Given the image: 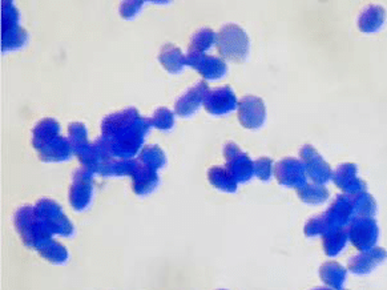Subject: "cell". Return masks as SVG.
I'll use <instances>...</instances> for the list:
<instances>
[{
	"label": "cell",
	"mask_w": 387,
	"mask_h": 290,
	"mask_svg": "<svg viewBox=\"0 0 387 290\" xmlns=\"http://www.w3.org/2000/svg\"><path fill=\"white\" fill-rule=\"evenodd\" d=\"M19 11L12 1H3L1 4V51L10 52L21 49L27 44L29 34L20 26Z\"/></svg>",
	"instance_id": "cell-5"
},
{
	"label": "cell",
	"mask_w": 387,
	"mask_h": 290,
	"mask_svg": "<svg viewBox=\"0 0 387 290\" xmlns=\"http://www.w3.org/2000/svg\"><path fill=\"white\" fill-rule=\"evenodd\" d=\"M220 290H225V289H220Z\"/></svg>",
	"instance_id": "cell-34"
},
{
	"label": "cell",
	"mask_w": 387,
	"mask_h": 290,
	"mask_svg": "<svg viewBox=\"0 0 387 290\" xmlns=\"http://www.w3.org/2000/svg\"><path fill=\"white\" fill-rule=\"evenodd\" d=\"M40 256L55 265H61L68 261V251L61 244L51 240L49 244H46L39 251Z\"/></svg>",
	"instance_id": "cell-29"
},
{
	"label": "cell",
	"mask_w": 387,
	"mask_h": 290,
	"mask_svg": "<svg viewBox=\"0 0 387 290\" xmlns=\"http://www.w3.org/2000/svg\"><path fill=\"white\" fill-rule=\"evenodd\" d=\"M15 226L26 246L39 251L46 244L52 240V234L40 221L34 206H21L15 213Z\"/></svg>",
	"instance_id": "cell-3"
},
{
	"label": "cell",
	"mask_w": 387,
	"mask_h": 290,
	"mask_svg": "<svg viewBox=\"0 0 387 290\" xmlns=\"http://www.w3.org/2000/svg\"><path fill=\"white\" fill-rule=\"evenodd\" d=\"M151 120V126L160 131H171L174 126V114L168 108H159Z\"/></svg>",
	"instance_id": "cell-30"
},
{
	"label": "cell",
	"mask_w": 387,
	"mask_h": 290,
	"mask_svg": "<svg viewBox=\"0 0 387 290\" xmlns=\"http://www.w3.org/2000/svg\"><path fill=\"white\" fill-rule=\"evenodd\" d=\"M348 229H339L323 234V251L329 257H336L348 244Z\"/></svg>",
	"instance_id": "cell-25"
},
{
	"label": "cell",
	"mask_w": 387,
	"mask_h": 290,
	"mask_svg": "<svg viewBox=\"0 0 387 290\" xmlns=\"http://www.w3.org/2000/svg\"><path fill=\"white\" fill-rule=\"evenodd\" d=\"M274 174H276L278 183L283 186H288V188L300 189L302 186L308 184L306 183L308 174H306L305 165L297 159L288 157V159L281 160L280 163H277L276 165Z\"/></svg>",
	"instance_id": "cell-13"
},
{
	"label": "cell",
	"mask_w": 387,
	"mask_h": 290,
	"mask_svg": "<svg viewBox=\"0 0 387 290\" xmlns=\"http://www.w3.org/2000/svg\"><path fill=\"white\" fill-rule=\"evenodd\" d=\"M216 44L220 55L233 63H243L249 56L251 41L246 32L237 24H225L217 34Z\"/></svg>",
	"instance_id": "cell-4"
},
{
	"label": "cell",
	"mask_w": 387,
	"mask_h": 290,
	"mask_svg": "<svg viewBox=\"0 0 387 290\" xmlns=\"http://www.w3.org/2000/svg\"><path fill=\"white\" fill-rule=\"evenodd\" d=\"M334 184L346 194L366 191V184L358 177V168L354 164H342L333 172Z\"/></svg>",
	"instance_id": "cell-17"
},
{
	"label": "cell",
	"mask_w": 387,
	"mask_h": 290,
	"mask_svg": "<svg viewBox=\"0 0 387 290\" xmlns=\"http://www.w3.org/2000/svg\"><path fill=\"white\" fill-rule=\"evenodd\" d=\"M314 290H330V289H326V288H317V289H314Z\"/></svg>",
	"instance_id": "cell-33"
},
{
	"label": "cell",
	"mask_w": 387,
	"mask_h": 290,
	"mask_svg": "<svg viewBox=\"0 0 387 290\" xmlns=\"http://www.w3.org/2000/svg\"><path fill=\"white\" fill-rule=\"evenodd\" d=\"M254 174L262 181H269L273 174V160L268 157L258 159L254 163Z\"/></svg>",
	"instance_id": "cell-31"
},
{
	"label": "cell",
	"mask_w": 387,
	"mask_h": 290,
	"mask_svg": "<svg viewBox=\"0 0 387 290\" xmlns=\"http://www.w3.org/2000/svg\"><path fill=\"white\" fill-rule=\"evenodd\" d=\"M159 60L161 66L171 74H179L186 66V56L181 52V49L174 44H165L161 47Z\"/></svg>",
	"instance_id": "cell-21"
},
{
	"label": "cell",
	"mask_w": 387,
	"mask_h": 290,
	"mask_svg": "<svg viewBox=\"0 0 387 290\" xmlns=\"http://www.w3.org/2000/svg\"><path fill=\"white\" fill-rule=\"evenodd\" d=\"M348 240L361 251L376 248L379 236L378 224L373 217H356L348 226Z\"/></svg>",
	"instance_id": "cell-7"
},
{
	"label": "cell",
	"mask_w": 387,
	"mask_h": 290,
	"mask_svg": "<svg viewBox=\"0 0 387 290\" xmlns=\"http://www.w3.org/2000/svg\"><path fill=\"white\" fill-rule=\"evenodd\" d=\"M321 217L325 226V234L333 231L345 229L348 226V224L354 220L353 205L348 194H339L329 209L323 214H321Z\"/></svg>",
	"instance_id": "cell-9"
},
{
	"label": "cell",
	"mask_w": 387,
	"mask_h": 290,
	"mask_svg": "<svg viewBox=\"0 0 387 290\" xmlns=\"http://www.w3.org/2000/svg\"><path fill=\"white\" fill-rule=\"evenodd\" d=\"M139 161L141 164L146 165L152 169H160L165 165V155L163 149L157 145H148L146 148H143V151L140 152Z\"/></svg>",
	"instance_id": "cell-28"
},
{
	"label": "cell",
	"mask_w": 387,
	"mask_h": 290,
	"mask_svg": "<svg viewBox=\"0 0 387 290\" xmlns=\"http://www.w3.org/2000/svg\"><path fill=\"white\" fill-rule=\"evenodd\" d=\"M386 259L387 251L376 246L370 251H362L358 256L351 257L348 261V269L356 274H366L374 271Z\"/></svg>",
	"instance_id": "cell-18"
},
{
	"label": "cell",
	"mask_w": 387,
	"mask_h": 290,
	"mask_svg": "<svg viewBox=\"0 0 387 290\" xmlns=\"http://www.w3.org/2000/svg\"><path fill=\"white\" fill-rule=\"evenodd\" d=\"M223 156L226 160L225 168L237 184H245L254 176V163L234 143H228L223 146Z\"/></svg>",
	"instance_id": "cell-8"
},
{
	"label": "cell",
	"mask_w": 387,
	"mask_h": 290,
	"mask_svg": "<svg viewBox=\"0 0 387 290\" xmlns=\"http://www.w3.org/2000/svg\"><path fill=\"white\" fill-rule=\"evenodd\" d=\"M132 179H134V191L137 196H148L152 194L160 183L157 171L141 164L139 160L132 174Z\"/></svg>",
	"instance_id": "cell-19"
},
{
	"label": "cell",
	"mask_w": 387,
	"mask_h": 290,
	"mask_svg": "<svg viewBox=\"0 0 387 290\" xmlns=\"http://www.w3.org/2000/svg\"><path fill=\"white\" fill-rule=\"evenodd\" d=\"M356 217H373L377 212V203L366 191L348 194Z\"/></svg>",
	"instance_id": "cell-23"
},
{
	"label": "cell",
	"mask_w": 387,
	"mask_h": 290,
	"mask_svg": "<svg viewBox=\"0 0 387 290\" xmlns=\"http://www.w3.org/2000/svg\"><path fill=\"white\" fill-rule=\"evenodd\" d=\"M297 194L301 201L309 205H320L329 199V191L323 185L314 184V183L306 184L300 189H297Z\"/></svg>",
	"instance_id": "cell-26"
},
{
	"label": "cell",
	"mask_w": 387,
	"mask_h": 290,
	"mask_svg": "<svg viewBox=\"0 0 387 290\" xmlns=\"http://www.w3.org/2000/svg\"><path fill=\"white\" fill-rule=\"evenodd\" d=\"M209 87L205 81L197 83L194 87L189 88L183 96L176 101L174 111L179 116L191 117L194 115L201 104H203V99L208 95Z\"/></svg>",
	"instance_id": "cell-16"
},
{
	"label": "cell",
	"mask_w": 387,
	"mask_h": 290,
	"mask_svg": "<svg viewBox=\"0 0 387 290\" xmlns=\"http://www.w3.org/2000/svg\"><path fill=\"white\" fill-rule=\"evenodd\" d=\"M186 66L194 68L206 80H218L226 75V63L223 59L205 54L189 52L186 55Z\"/></svg>",
	"instance_id": "cell-14"
},
{
	"label": "cell",
	"mask_w": 387,
	"mask_h": 290,
	"mask_svg": "<svg viewBox=\"0 0 387 290\" xmlns=\"http://www.w3.org/2000/svg\"><path fill=\"white\" fill-rule=\"evenodd\" d=\"M342 290H343V289H342Z\"/></svg>",
	"instance_id": "cell-35"
},
{
	"label": "cell",
	"mask_w": 387,
	"mask_h": 290,
	"mask_svg": "<svg viewBox=\"0 0 387 290\" xmlns=\"http://www.w3.org/2000/svg\"><path fill=\"white\" fill-rule=\"evenodd\" d=\"M321 280L328 284L330 288L342 290V286L346 281V269L339 265L338 262H326L321 266Z\"/></svg>",
	"instance_id": "cell-22"
},
{
	"label": "cell",
	"mask_w": 387,
	"mask_h": 290,
	"mask_svg": "<svg viewBox=\"0 0 387 290\" xmlns=\"http://www.w3.org/2000/svg\"><path fill=\"white\" fill-rule=\"evenodd\" d=\"M238 120L241 126L251 131L260 129L266 119V108L261 97H242L238 103Z\"/></svg>",
	"instance_id": "cell-12"
},
{
	"label": "cell",
	"mask_w": 387,
	"mask_h": 290,
	"mask_svg": "<svg viewBox=\"0 0 387 290\" xmlns=\"http://www.w3.org/2000/svg\"><path fill=\"white\" fill-rule=\"evenodd\" d=\"M151 126V120L140 116L136 108H126L104 117L97 143L112 159L129 160L141 149Z\"/></svg>",
	"instance_id": "cell-1"
},
{
	"label": "cell",
	"mask_w": 387,
	"mask_h": 290,
	"mask_svg": "<svg viewBox=\"0 0 387 290\" xmlns=\"http://www.w3.org/2000/svg\"><path fill=\"white\" fill-rule=\"evenodd\" d=\"M203 106L211 115L221 116L234 111L238 106V101L232 88L220 87L208 92L203 99Z\"/></svg>",
	"instance_id": "cell-15"
},
{
	"label": "cell",
	"mask_w": 387,
	"mask_h": 290,
	"mask_svg": "<svg viewBox=\"0 0 387 290\" xmlns=\"http://www.w3.org/2000/svg\"><path fill=\"white\" fill-rule=\"evenodd\" d=\"M300 155L306 174L314 184L325 185L331 180L333 171L316 148H313L311 145H305L301 148Z\"/></svg>",
	"instance_id": "cell-11"
},
{
	"label": "cell",
	"mask_w": 387,
	"mask_h": 290,
	"mask_svg": "<svg viewBox=\"0 0 387 290\" xmlns=\"http://www.w3.org/2000/svg\"><path fill=\"white\" fill-rule=\"evenodd\" d=\"M208 179H209V183L220 191L228 192V194H234L237 191V183L233 179L232 174L228 172L226 168H223V166L211 168L208 172Z\"/></svg>",
	"instance_id": "cell-24"
},
{
	"label": "cell",
	"mask_w": 387,
	"mask_h": 290,
	"mask_svg": "<svg viewBox=\"0 0 387 290\" xmlns=\"http://www.w3.org/2000/svg\"><path fill=\"white\" fill-rule=\"evenodd\" d=\"M94 174L86 168L75 172L74 181L69 189V203L78 212L87 209L94 194Z\"/></svg>",
	"instance_id": "cell-10"
},
{
	"label": "cell",
	"mask_w": 387,
	"mask_h": 290,
	"mask_svg": "<svg viewBox=\"0 0 387 290\" xmlns=\"http://www.w3.org/2000/svg\"><path fill=\"white\" fill-rule=\"evenodd\" d=\"M386 10L381 6H368L362 11L358 19V27L363 34H374L385 26Z\"/></svg>",
	"instance_id": "cell-20"
},
{
	"label": "cell",
	"mask_w": 387,
	"mask_h": 290,
	"mask_svg": "<svg viewBox=\"0 0 387 290\" xmlns=\"http://www.w3.org/2000/svg\"><path fill=\"white\" fill-rule=\"evenodd\" d=\"M144 6V1H123L121 6H120V15L121 18L124 19L129 20L134 19L135 16L139 15V12L141 11Z\"/></svg>",
	"instance_id": "cell-32"
},
{
	"label": "cell",
	"mask_w": 387,
	"mask_h": 290,
	"mask_svg": "<svg viewBox=\"0 0 387 290\" xmlns=\"http://www.w3.org/2000/svg\"><path fill=\"white\" fill-rule=\"evenodd\" d=\"M34 208L40 221L44 224V226L49 229L51 234L71 237L75 232L74 225L66 217V214L58 203L43 199Z\"/></svg>",
	"instance_id": "cell-6"
},
{
	"label": "cell",
	"mask_w": 387,
	"mask_h": 290,
	"mask_svg": "<svg viewBox=\"0 0 387 290\" xmlns=\"http://www.w3.org/2000/svg\"><path fill=\"white\" fill-rule=\"evenodd\" d=\"M217 41V35L211 29H198L194 32L191 44H189V52H197V54H205V51L212 49Z\"/></svg>",
	"instance_id": "cell-27"
},
{
	"label": "cell",
	"mask_w": 387,
	"mask_h": 290,
	"mask_svg": "<svg viewBox=\"0 0 387 290\" xmlns=\"http://www.w3.org/2000/svg\"><path fill=\"white\" fill-rule=\"evenodd\" d=\"M32 145L44 163H61L72 156L69 140L60 136V124L55 119H43L32 132Z\"/></svg>",
	"instance_id": "cell-2"
}]
</instances>
